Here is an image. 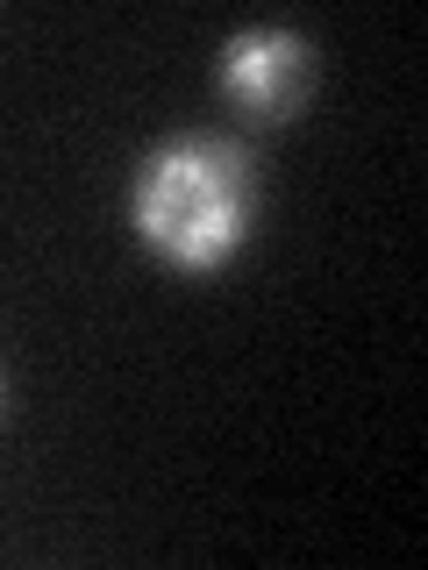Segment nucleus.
<instances>
[{"label": "nucleus", "instance_id": "nucleus-1", "mask_svg": "<svg viewBox=\"0 0 428 570\" xmlns=\"http://www.w3.org/2000/svg\"><path fill=\"white\" fill-rule=\"evenodd\" d=\"M129 222L172 272H214L250 236V157L228 136L157 142L136 171Z\"/></svg>", "mask_w": 428, "mask_h": 570}, {"label": "nucleus", "instance_id": "nucleus-2", "mask_svg": "<svg viewBox=\"0 0 428 570\" xmlns=\"http://www.w3.org/2000/svg\"><path fill=\"white\" fill-rule=\"evenodd\" d=\"M308 79H314V50L300 29L257 22L222 43V94L257 121H293V107L308 100Z\"/></svg>", "mask_w": 428, "mask_h": 570}, {"label": "nucleus", "instance_id": "nucleus-3", "mask_svg": "<svg viewBox=\"0 0 428 570\" xmlns=\"http://www.w3.org/2000/svg\"><path fill=\"white\" fill-rule=\"evenodd\" d=\"M0 392H8V385H0Z\"/></svg>", "mask_w": 428, "mask_h": 570}]
</instances>
